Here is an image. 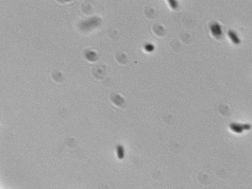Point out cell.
<instances>
[{
	"mask_svg": "<svg viewBox=\"0 0 252 189\" xmlns=\"http://www.w3.org/2000/svg\"><path fill=\"white\" fill-rule=\"evenodd\" d=\"M211 30L212 32V34H214L215 37H220L221 34H222V30H221V27L219 26V24L217 23H212L211 25Z\"/></svg>",
	"mask_w": 252,
	"mask_h": 189,
	"instance_id": "6da1fadb",
	"label": "cell"
},
{
	"mask_svg": "<svg viewBox=\"0 0 252 189\" xmlns=\"http://www.w3.org/2000/svg\"><path fill=\"white\" fill-rule=\"evenodd\" d=\"M227 34H229V37L230 38V40L233 42L234 43H240V39L239 37L237 36L236 32H234L233 30H230L229 32H227Z\"/></svg>",
	"mask_w": 252,
	"mask_h": 189,
	"instance_id": "7a4b0ae2",
	"label": "cell"
},
{
	"mask_svg": "<svg viewBox=\"0 0 252 189\" xmlns=\"http://www.w3.org/2000/svg\"><path fill=\"white\" fill-rule=\"evenodd\" d=\"M230 129L233 130L234 133H241L242 132H243V129H242V125L241 124L231 123L230 124Z\"/></svg>",
	"mask_w": 252,
	"mask_h": 189,
	"instance_id": "3957f363",
	"label": "cell"
},
{
	"mask_svg": "<svg viewBox=\"0 0 252 189\" xmlns=\"http://www.w3.org/2000/svg\"><path fill=\"white\" fill-rule=\"evenodd\" d=\"M116 151H117V156L119 159H123L125 156V151L124 148L121 146V145H118L117 148H116Z\"/></svg>",
	"mask_w": 252,
	"mask_h": 189,
	"instance_id": "277c9868",
	"label": "cell"
},
{
	"mask_svg": "<svg viewBox=\"0 0 252 189\" xmlns=\"http://www.w3.org/2000/svg\"><path fill=\"white\" fill-rule=\"evenodd\" d=\"M168 3L171 6L172 9H177V7H178V2L177 1H172V0H169Z\"/></svg>",
	"mask_w": 252,
	"mask_h": 189,
	"instance_id": "5b68a950",
	"label": "cell"
},
{
	"mask_svg": "<svg viewBox=\"0 0 252 189\" xmlns=\"http://www.w3.org/2000/svg\"><path fill=\"white\" fill-rule=\"evenodd\" d=\"M144 48H145V50H147V51L151 52V51H153V49H154V46H153L152 45H150V43H147V45H145Z\"/></svg>",
	"mask_w": 252,
	"mask_h": 189,
	"instance_id": "8992f818",
	"label": "cell"
},
{
	"mask_svg": "<svg viewBox=\"0 0 252 189\" xmlns=\"http://www.w3.org/2000/svg\"><path fill=\"white\" fill-rule=\"evenodd\" d=\"M242 129H243V130H249L250 129V125L249 124H243V125H242Z\"/></svg>",
	"mask_w": 252,
	"mask_h": 189,
	"instance_id": "52a82bcc",
	"label": "cell"
}]
</instances>
